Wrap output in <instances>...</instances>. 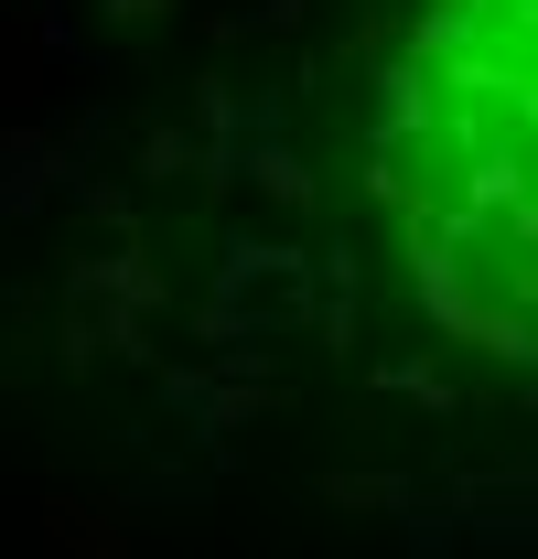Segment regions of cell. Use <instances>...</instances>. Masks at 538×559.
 Instances as JSON below:
<instances>
[{
    "mask_svg": "<svg viewBox=\"0 0 538 559\" xmlns=\"http://www.w3.org/2000/svg\"><path fill=\"white\" fill-rule=\"evenodd\" d=\"M366 183L420 301L538 366V0H420L366 108Z\"/></svg>",
    "mask_w": 538,
    "mask_h": 559,
    "instance_id": "obj_1",
    "label": "cell"
}]
</instances>
